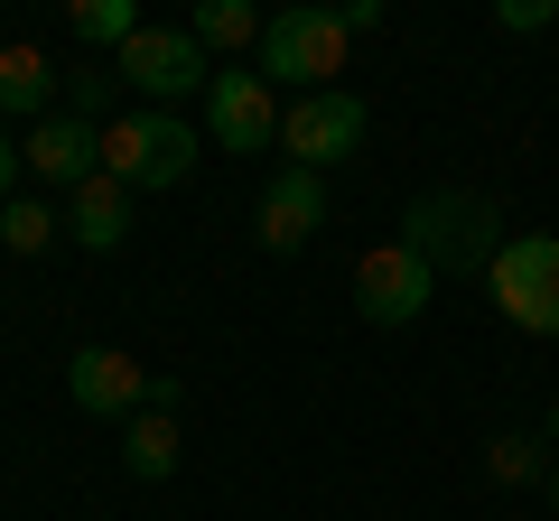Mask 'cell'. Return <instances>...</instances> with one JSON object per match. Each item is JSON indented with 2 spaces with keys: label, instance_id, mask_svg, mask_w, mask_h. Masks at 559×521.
<instances>
[{
  "label": "cell",
  "instance_id": "cell-1",
  "mask_svg": "<svg viewBox=\"0 0 559 521\" xmlns=\"http://www.w3.org/2000/svg\"><path fill=\"white\" fill-rule=\"evenodd\" d=\"M401 242H411L439 280H485L495 270V252L513 233H503L495 196H466V186H429V196H411V215H401Z\"/></svg>",
  "mask_w": 559,
  "mask_h": 521
},
{
  "label": "cell",
  "instance_id": "cell-2",
  "mask_svg": "<svg viewBox=\"0 0 559 521\" xmlns=\"http://www.w3.org/2000/svg\"><path fill=\"white\" fill-rule=\"evenodd\" d=\"M197 159H205V131L187 112H112L103 121V178H121L140 196V186H187L197 178Z\"/></svg>",
  "mask_w": 559,
  "mask_h": 521
},
{
  "label": "cell",
  "instance_id": "cell-3",
  "mask_svg": "<svg viewBox=\"0 0 559 521\" xmlns=\"http://www.w3.org/2000/svg\"><path fill=\"white\" fill-rule=\"evenodd\" d=\"M345 47H355L345 10H318V0L271 10V28H261V84H271V94H280V84H299V94H336Z\"/></svg>",
  "mask_w": 559,
  "mask_h": 521
},
{
  "label": "cell",
  "instance_id": "cell-4",
  "mask_svg": "<svg viewBox=\"0 0 559 521\" xmlns=\"http://www.w3.org/2000/svg\"><path fill=\"white\" fill-rule=\"evenodd\" d=\"M485 289H495L503 326H522V336H559V233H513L495 252V270H485Z\"/></svg>",
  "mask_w": 559,
  "mask_h": 521
},
{
  "label": "cell",
  "instance_id": "cell-5",
  "mask_svg": "<svg viewBox=\"0 0 559 521\" xmlns=\"http://www.w3.org/2000/svg\"><path fill=\"white\" fill-rule=\"evenodd\" d=\"M364 131H373V112H364V94H299L289 102V121H280V149H289V168H308V178H326V168H345L364 149Z\"/></svg>",
  "mask_w": 559,
  "mask_h": 521
},
{
  "label": "cell",
  "instance_id": "cell-6",
  "mask_svg": "<svg viewBox=\"0 0 559 521\" xmlns=\"http://www.w3.org/2000/svg\"><path fill=\"white\" fill-rule=\"evenodd\" d=\"M429 289H439V270L411 252V242H373V252L355 260V317L364 326H419L429 317Z\"/></svg>",
  "mask_w": 559,
  "mask_h": 521
},
{
  "label": "cell",
  "instance_id": "cell-7",
  "mask_svg": "<svg viewBox=\"0 0 559 521\" xmlns=\"http://www.w3.org/2000/svg\"><path fill=\"white\" fill-rule=\"evenodd\" d=\"M112 75L140 84V94H150V112H178L187 94H205V84H215V65H205V47L187 38V28H140V38L112 57Z\"/></svg>",
  "mask_w": 559,
  "mask_h": 521
},
{
  "label": "cell",
  "instance_id": "cell-8",
  "mask_svg": "<svg viewBox=\"0 0 559 521\" xmlns=\"http://www.w3.org/2000/svg\"><path fill=\"white\" fill-rule=\"evenodd\" d=\"M280 121H289V102L261 75H242V65H224V75L205 84V149H271Z\"/></svg>",
  "mask_w": 559,
  "mask_h": 521
},
{
  "label": "cell",
  "instance_id": "cell-9",
  "mask_svg": "<svg viewBox=\"0 0 559 521\" xmlns=\"http://www.w3.org/2000/svg\"><path fill=\"white\" fill-rule=\"evenodd\" d=\"M66 401H75L84 420H131V410H150V373H140L121 344H84V354L66 363Z\"/></svg>",
  "mask_w": 559,
  "mask_h": 521
},
{
  "label": "cell",
  "instance_id": "cell-10",
  "mask_svg": "<svg viewBox=\"0 0 559 521\" xmlns=\"http://www.w3.org/2000/svg\"><path fill=\"white\" fill-rule=\"evenodd\" d=\"M318 223H326V178H308V168H280V178L261 186V205H252L261 252H308Z\"/></svg>",
  "mask_w": 559,
  "mask_h": 521
},
{
  "label": "cell",
  "instance_id": "cell-11",
  "mask_svg": "<svg viewBox=\"0 0 559 521\" xmlns=\"http://www.w3.org/2000/svg\"><path fill=\"white\" fill-rule=\"evenodd\" d=\"M20 159H28V178H47V186H84V178H103V131L75 121V112H47L20 141Z\"/></svg>",
  "mask_w": 559,
  "mask_h": 521
},
{
  "label": "cell",
  "instance_id": "cell-12",
  "mask_svg": "<svg viewBox=\"0 0 559 521\" xmlns=\"http://www.w3.org/2000/svg\"><path fill=\"white\" fill-rule=\"evenodd\" d=\"M66 242H84V252H121L131 242V186L121 178H84L75 186V205H66Z\"/></svg>",
  "mask_w": 559,
  "mask_h": 521
},
{
  "label": "cell",
  "instance_id": "cell-13",
  "mask_svg": "<svg viewBox=\"0 0 559 521\" xmlns=\"http://www.w3.org/2000/svg\"><path fill=\"white\" fill-rule=\"evenodd\" d=\"M47 94H57V65L38 57V47H0V121H28V131H38L47 121Z\"/></svg>",
  "mask_w": 559,
  "mask_h": 521
},
{
  "label": "cell",
  "instance_id": "cell-14",
  "mask_svg": "<svg viewBox=\"0 0 559 521\" xmlns=\"http://www.w3.org/2000/svg\"><path fill=\"white\" fill-rule=\"evenodd\" d=\"M121 475L131 484H168L178 475V420H168V410H140V420L121 428Z\"/></svg>",
  "mask_w": 559,
  "mask_h": 521
},
{
  "label": "cell",
  "instance_id": "cell-15",
  "mask_svg": "<svg viewBox=\"0 0 559 521\" xmlns=\"http://www.w3.org/2000/svg\"><path fill=\"white\" fill-rule=\"evenodd\" d=\"M66 28H75L84 57H121V47H131L150 20H140L131 0H75V10H66Z\"/></svg>",
  "mask_w": 559,
  "mask_h": 521
},
{
  "label": "cell",
  "instance_id": "cell-16",
  "mask_svg": "<svg viewBox=\"0 0 559 521\" xmlns=\"http://www.w3.org/2000/svg\"><path fill=\"white\" fill-rule=\"evenodd\" d=\"M261 28H271V20H261L252 0H197V20H187V38H197V47H234V57L252 47V57H261Z\"/></svg>",
  "mask_w": 559,
  "mask_h": 521
},
{
  "label": "cell",
  "instance_id": "cell-17",
  "mask_svg": "<svg viewBox=\"0 0 559 521\" xmlns=\"http://www.w3.org/2000/svg\"><path fill=\"white\" fill-rule=\"evenodd\" d=\"M66 233V215H57V205H38V196H10V205H0V242H10V252H47V242H57Z\"/></svg>",
  "mask_w": 559,
  "mask_h": 521
},
{
  "label": "cell",
  "instance_id": "cell-18",
  "mask_svg": "<svg viewBox=\"0 0 559 521\" xmlns=\"http://www.w3.org/2000/svg\"><path fill=\"white\" fill-rule=\"evenodd\" d=\"M485 475H495V484H540V438H522V428H503V438L485 447Z\"/></svg>",
  "mask_w": 559,
  "mask_h": 521
},
{
  "label": "cell",
  "instance_id": "cell-19",
  "mask_svg": "<svg viewBox=\"0 0 559 521\" xmlns=\"http://www.w3.org/2000/svg\"><path fill=\"white\" fill-rule=\"evenodd\" d=\"M495 28H503V38H532V28H559V0H503V10H495Z\"/></svg>",
  "mask_w": 559,
  "mask_h": 521
},
{
  "label": "cell",
  "instance_id": "cell-20",
  "mask_svg": "<svg viewBox=\"0 0 559 521\" xmlns=\"http://www.w3.org/2000/svg\"><path fill=\"white\" fill-rule=\"evenodd\" d=\"M20 168H28V159H20V141L0 131V205H10V186H20Z\"/></svg>",
  "mask_w": 559,
  "mask_h": 521
},
{
  "label": "cell",
  "instance_id": "cell-21",
  "mask_svg": "<svg viewBox=\"0 0 559 521\" xmlns=\"http://www.w3.org/2000/svg\"><path fill=\"white\" fill-rule=\"evenodd\" d=\"M540 428H550V447H559V401H550V420H540Z\"/></svg>",
  "mask_w": 559,
  "mask_h": 521
},
{
  "label": "cell",
  "instance_id": "cell-22",
  "mask_svg": "<svg viewBox=\"0 0 559 521\" xmlns=\"http://www.w3.org/2000/svg\"><path fill=\"white\" fill-rule=\"evenodd\" d=\"M550 512H559V465H550Z\"/></svg>",
  "mask_w": 559,
  "mask_h": 521
}]
</instances>
